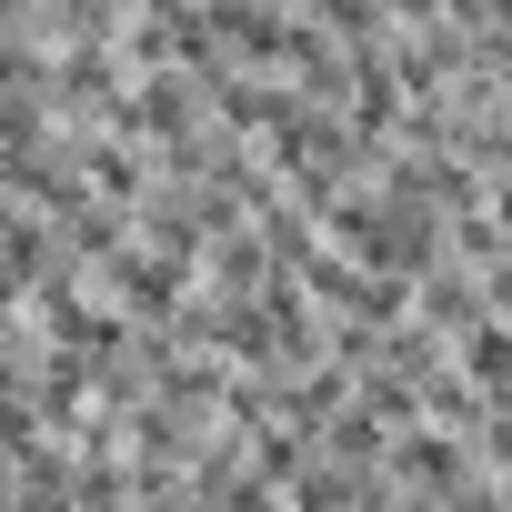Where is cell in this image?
Returning a JSON list of instances; mask_svg holds the SVG:
<instances>
[{"mask_svg":"<svg viewBox=\"0 0 512 512\" xmlns=\"http://www.w3.org/2000/svg\"><path fill=\"white\" fill-rule=\"evenodd\" d=\"M462 372H472L482 392H512V322H472V332H462Z\"/></svg>","mask_w":512,"mask_h":512,"instance_id":"6da1fadb","label":"cell"},{"mask_svg":"<svg viewBox=\"0 0 512 512\" xmlns=\"http://www.w3.org/2000/svg\"><path fill=\"white\" fill-rule=\"evenodd\" d=\"M502 312H512V282H502Z\"/></svg>","mask_w":512,"mask_h":512,"instance_id":"7a4b0ae2","label":"cell"}]
</instances>
